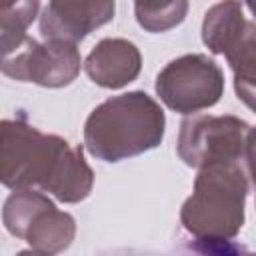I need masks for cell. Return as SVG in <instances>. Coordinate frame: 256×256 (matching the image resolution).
Wrapping results in <instances>:
<instances>
[{
  "label": "cell",
  "instance_id": "1",
  "mask_svg": "<svg viewBox=\"0 0 256 256\" xmlns=\"http://www.w3.org/2000/svg\"><path fill=\"white\" fill-rule=\"evenodd\" d=\"M164 110L142 90L98 104L84 124L86 150L104 162H120L156 148L164 138Z\"/></svg>",
  "mask_w": 256,
  "mask_h": 256
},
{
  "label": "cell",
  "instance_id": "2",
  "mask_svg": "<svg viewBox=\"0 0 256 256\" xmlns=\"http://www.w3.org/2000/svg\"><path fill=\"white\" fill-rule=\"evenodd\" d=\"M250 162L202 168L184 202L180 220L196 240H232L244 224Z\"/></svg>",
  "mask_w": 256,
  "mask_h": 256
},
{
  "label": "cell",
  "instance_id": "3",
  "mask_svg": "<svg viewBox=\"0 0 256 256\" xmlns=\"http://www.w3.org/2000/svg\"><path fill=\"white\" fill-rule=\"evenodd\" d=\"M64 144L24 120H0V184L14 192L44 188Z\"/></svg>",
  "mask_w": 256,
  "mask_h": 256
},
{
  "label": "cell",
  "instance_id": "4",
  "mask_svg": "<svg viewBox=\"0 0 256 256\" xmlns=\"http://www.w3.org/2000/svg\"><path fill=\"white\" fill-rule=\"evenodd\" d=\"M178 156L192 168L252 160V126L236 116L194 114L180 124Z\"/></svg>",
  "mask_w": 256,
  "mask_h": 256
},
{
  "label": "cell",
  "instance_id": "5",
  "mask_svg": "<svg viewBox=\"0 0 256 256\" xmlns=\"http://www.w3.org/2000/svg\"><path fill=\"white\" fill-rule=\"evenodd\" d=\"M202 42L210 52L226 56L236 82L238 98L252 108L254 104V64H256V32L254 24L244 16L238 2L214 4L202 22Z\"/></svg>",
  "mask_w": 256,
  "mask_h": 256
},
{
  "label": "cell",
  "instance_id": "6",
  "mask_svg": "<svg viewBox=\"0 0 256 256\" xmlns=\"http://www.w3.org/2000/svg\"><path fill=\"white\" fill-rule=\"evenodd\" d=\"M156 94L174 112L194 114L214 106L224 94L220 66L204 54H184L156 76Z\"/></svg>",
  "mask_w": 256,
  "mask_h": 256
},
{
  "label": "cell",
  "instance_id": "7",
  "mask_svg": "<svg viewBox=\"0 0 256 256\" xmlns=\"http://www.w3.org/2000/svg\"><path fill=\"white\" fill-rule=\"evenodd\" d=\"M114 2H48L40 14V34L44 40L76 44L92 30L114 18Z\"/></svg>",
  "mask_w": 256,
  "mask_h": 256
},
{
  "label": "cell",
  "instance_id": "8",
  "mask_svg": "<svg viewBox=\"0 0 256 256\" xmlns=\"http://www.w3.org/2000/svg\"><path fill=\"white\" fill-rule=\"evenodd\" d=\"M142 68V56L136 44L124 38H104L86 56L84 70L90 80L102 88H122L136 80Z\"/></svg>",
  "mask_w": 256,
  "mask_h": 256
},
{
  "label": "cell",
  "instance_id": "9",
  "mask_svg": "<svg viewBox=\"0 0 256 256\" xmlns=\"http://www.w3.org/2000/svg\"><path fill=\"white\" fill-rule=\"evenodd\" d=\"M80 64L82 58L76 44L46 40L32 52L26 82H34L44 88H62L78 76Z\"/></svg>",
  "mask_w": 256,
  "mask_h": 256
},
{
  "label": "cell",
  "instance_id": "10",
  "mask_svg": "<svg viewBox=\"0 0 256 256\" xmlns=\"http://www.w3.org/2000/svg\"><path fill=\"white\" fill-rule=\"evenodd\" d=\"M92 186H94V172L84 160L82 148L72 146L66 140L42 190L52 194L60 202L76 204L88 198Z\"/></svg>",
  "mask_w": 256,
  "mask_h": 256
},
{
  "label": "cell",
  "instance_id": "11",
  "mask_svg": "<svg viewBox=\"0 0 256 256\" xmlns=\"http://www.w3.org/2000/svg\"><path fill=\"white\" fill-rule=\"evenodd\" d=\"M74 236H76L74 218L52 204L32 220L24 240L32 246V250L52 256V254L64 252L72 244Z\"/></svg>",
  "mask_w": 256,
  "mask_h": 256
},
{
  "label": "cell",
  "instance_id": "12",
  "mask_svg": "<svg viewBox=\"0 0 256 256\" xmlns=\"http://www.w3.org/2000/svg\"><path fill=\"white\" fill-rule=\"evenodd\" d=\"M54 202L44 196L42 192H34V190H18L12 192L2 208V222L6 226V230L16 236L22 238L26 236L28 226L32 224V220L46 208H50Z\"/></svg>",
  "mask_w": 256,
  "mask_h": 256
},
{
  "label": "cell",
  "instance_id": "13",
  "mask_svg": "<svg viewBox=\"0 0 256 256\" xmlns=\"http://www.w3.org/2000/svg\"><path fill=\"white\" fill-rule=\"evenodd\" d=\"M138 24L148 32H164L180 24L188 12V2H136L134 4Z\"/></svg>",
  "mask_w": 256,
  "mask_h": 256
},
{
  "label": "cell",
  "instance_id": "14",
  "mask_svg": "<svg viewBox=\"0 0 256 256\" xmlns=\"http://www.w3.org/2000/svg\"><path fill=\"white\" fill-rule=\"evenodd\" d=\"M40 2H0V30H22L26 32L28 26L38 16Z\"/></svg>",
  "mask_w": 256,
  "mask_h": 256
},
{
  "label": "cell",
  "instance_id": "15",
  "mask_svg": "<svg viewBox=\"0 0 256 256\" xmlns=\"http://www.w3.org/2000/svg\"><path fill=\"white\" fill-rule=\"evenodd\" d=\"M16 256H50V254H42V252H36V250H22Z\"/></svg>",
  "mask_w": 256,
  "mask_h": 256
}]
</instances>
